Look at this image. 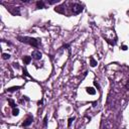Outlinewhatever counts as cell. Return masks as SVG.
Returning a JSON list of instances; mask_svg holds the SVG:
<instances>
[{
	"label": "cell",
	"mask_w": 129,
	"mask_h": 129,
	"mask_svg": "<svg viewBox=\"0 0 129 129\" xmlns=\"http://www.w3.org/2000/svg\"><path fill=\"white\" fill-rule=\"evenodd\" d=\"M18 39L22 42H25V43H28V45L37 47L39 46V42L36 38H32V37H22V36H18Z\"/></svg>",
	"instance_id": "cell-1"
},
{
	"label": "cell",
	"mask_w": 129,
	"mask_h": 129,
	"mask_svg": "<svg viewBox=\"0 0 129 129\" xmlns=\"http://www.w3.org/2000/svg\"><path fill=\"white\" fill-rule=\"evenodd\" d=\"M72 11L74 14H79L83 11V6L80 3H74L72 5Z\"/></svg>",
	"instance_id": "cell-2"
},
{
	"label": "cell",
	"mask_w": 129,
	"mask_h": 129,
	"mask_svg": "<svg viewBox=\"0 0 129 129\" xmlns=\"http://www.w3.org/2000/svg\"><path fill=\"white\" fill-rule=\"evenodd\" d=\"M42 53L38 52V50H34V52L32 53V57L34 60H40V59H42Z\"/></svg>",
	"instance_id": "cell-3"
},
{
	"label": "cell",
	"mask_w": 129,
	"mask_h": 129,
	"mask_svg": "<svg viewBox=\"0 0 129 129\" xmlns=\"http://www.w3.org/2000/svg\"><path fill=\"white\" fill-rule=\"evenodd\" d=\"M32 121H33V119H32V117H28L27 119H26L24 122H23V124H22V126L23 127H27V126H29L30 124L32 123Z\"/></svg>",
	"instance_id": "cell-4"
},
{
	"label": "cell",
	"mask_w": 129,
	"mask_h": 129,
	"mask_svg": "<svg viewBox=\"0 0 129 129\" xmlns=\"http://www.w3.org/2000/svg\"><path fill=\"white\" fill-rule=\"evenodd\" d=\"M45 2L43 1H37L36 2V7L37 8H45Z\"/></svg>",
	"instance_id": "cell-5"
},
{
	"label": "cell",
	"mask_w": 129,
	"mask_h": 129,
	"mask_svg": "<svg viewBox=\"0 0 129 129\" xmlns=\"http://www.w3.org/2000/svg\"><path fill=\"white\" fill-rule=\"evenodd\" d=\"M87 92L91 95H94V94H96V90L93 89V88H87Z\"/></svg>",
	"instance_id": "cell-6"
},
{
	"label": "cell",
	"mask_w": 129,
	"mask_h": 129,
	"mask_svg": "<svg viewBox=\"0 0 129 129\" xmlns=\"http://www.w3.org/2000/svg\"><path fill=\"white\" fill-rule=\"evenodd\" d=\"M30 61H31V57H23V62H24L25 64H29Z\"/></svg>",
	"instance_id": "cell-7"
},
{
	"label": "cell",
	"mask_w": 129,
	"mask_h": 129,
	"mask_svg": "<svg viewBox=\"0 0 129 129\" xmlns=\"http://www.w3.org/2000/svg\"><path fill=\"white\" fill-rule=\"evenodd\" d=\"M90 64H91V67H96L97 66V62L93 59V57L90 60Z\"/></svg>",
	"instance_id": "cell-8"
},
{
	"label": "cell",
	"mask_w": 129,
	"mask_h": 129,
	"mask_svg": "<svg viewBox=\"0 0 129 129\" xmlns=\"http://www.w3.org/2000/svg\"><path fill=\"white\" fill-rule=\"evenodd\" d=\"M12 114H13V116H17V115L19 114V109H17V108H14L12 111Z\"/></svg>",
	"instance_id": "cell-9"
},
{
	"label": "cell",
	"mask_w": 129,
	"mask_h": 129,
	"mask_svg": "<svg viewBox=\"0 0 129 129\" xmlns=\"http://www.w3.org/2000/svg\"><path fill=\"white\" fill-rule=\"evenodd\" d=\"M19 89V87H12V88H9L8 91L9 92H14V91H17Z\"/></svg>",
	"instance_id": "cell-10"
},
{
	"label": "cell",
	"mask_w": 129,
	"mask_h": 129,
	"mask_svg": "<svg viewBox=\"0 0 129 129\" xmlns=\"http://www.w3.org/2000/svg\"><path fill=\"white\" fill-rule=\"evenodd\" d=\"M2 57L4 60H8L10 57V55H8V53H2Z\"/></svg>",
	"instance_id": "cell-11"
},
{
	"label": "cell",
	"mask_w": 129,
	"mask_h": 129,
	"mask_svg": "<svg viewBox=\"0 0 129 129\" xmlns=\"http://www.w3.org/2000/svg\"><path fill=\"white\" fill-rule=\"evenodd\" d=\"M8 101H9V103H10V106H11L13 109H14V108H15V103H14V101H13V100H8Z\"/></svg>",
	"instance_id": "cell-12"
},
{
	"label": "cell",
	"mask_w": 129,
	"mask_h": 129,
	"mask_svg": "<svg viewBox=\"0 0 129 129\" xmlns=\"http://www.w3.org/2000/svg\"><path fill=\"white\" fill-rule=\"evenodd\" d=\"M75 120V118H70V119H69V122H68V126H71V124H72V122Z\"/></svg>",
	"instance_id": "cell-13"
},
{
	"label": "cell",
	"mask_w": 129,
	"mask_h": 129,
	"mask_svg": "<svg viewBox=\"0 0 129 129\" xmlns=\"http://www.w3.org/2000/svg\"><path fill=\"white\" fill-rule=\"evenodd\" d=\"M59 1H57V0H53V1H47V3H49V4H56V3H57Z\"/></svg>",
	"instance_id": "cell-14"
},
{
	"label": "cell",
	"mask_w": 129,
	"mask_h": 129,
	"mask_svg": "<svg viewBox=\"0 0 129 129\" xmlns=\"http://www.w3.org/2000/svg\"><path fill=\"white\" fill-rule=\"evenodd\" d=\"M43 121H45V122H43V125H45V126H46V124H47V117H46V116L45 117V120H43Z\"/></svg>",
	"instance_id": "cell-15"
},
{
	"label": "cell",
	"mask_w": 129,
	"mask_h": 129,
	"mask_svg": "<svg viewBox=\"0 0 129 129\" xmlns=\"http://www.w3.org/2000/svg\"><path fill=\"white\" fill-rule=\"evenodd\" d=\"M125 87H126V89L129 90V80L127 81V83H126V85H125Z\"/></svg>",
	"instance_id": "cell-16"
},
{
	"label": "cell",
	"mask_w": 129,
	"mask_h": 129,
	"mask_svg": "<svg viewBox=\"0 0 129 129\" xmlns=\"http://www.w3.org/2000/svg\"><path fill=\"white\" fill-rule=\"evenodd\" d=\"M94 85H95V86H96V87L98 88V89H99V88H100V86H99V84H98L97 82H94Z\"/></svg>",
	"instance_id": "cell-17"
},
{
	"label": "cell",
	"mask_w": 129,
	"mask_h": 129,
	"mask_svg": "<svg viewBox=\"0 0 129 129\" xmlns=\"http://www.w3.org/2000/svg\"><path fill=\"white\" fill-rule=\"evenodd\" d=\"M122 49H123V50H126V49H127V46H122Z\"/></svg>",
	"instance_id": "cell-18"
},
{
	"label": "cell",
	"mask_w": 129,
	"mask_h": 129,
	"mask_svg": "<svg viewBox=\"0 0 129 129\" xmlns=\"http://www.w3.org/2000/svg\"><path fill=\"white\" fill-rule=\"evenodd\" d=\"M64 47H69V45H64Z\"/></svg>",
	"instance_id": "cell-19"
},
{
	"label": "cell",
	"mask_w": 129,
	"mask_h": 129,
	"mask_svg": "<svg viewBox=\"0 0 129 129\" xmlns=\"http://www.w3.org/2000/svg\"><path fill=\"white\" fill-rule=\"evenodd\" d=\"M104 129H106V128H104Z\"/></svg>",
	"instance_id": "cell-20"
}]
</instances>
